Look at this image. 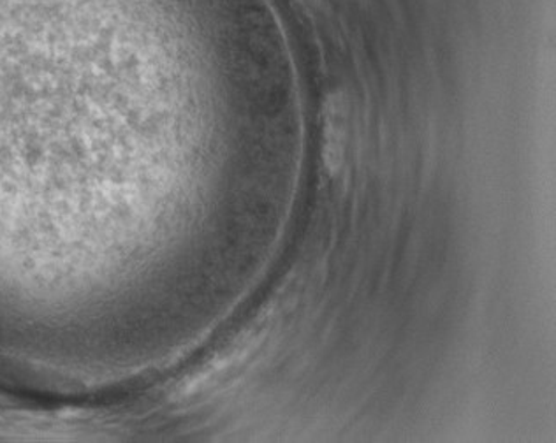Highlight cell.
Instances as JSON below:
<instances>
[{
  "mask_svg": "<svg viewBox=\"0 0 556 443\" xmlns=\"http://www.w3.org/2000/svg\"><path fill=\"white\" fill-rule=\"evenodd\" d=\"M349 135L348 99L340 92L329 96L325 106V167L333 176L342 169L345 161Z\"/></svg>",
  "mask_w": 556,
  "mask_h": 443,
  "instance_id": "cell-1",
  "label": "cell"
}]
</instances>
